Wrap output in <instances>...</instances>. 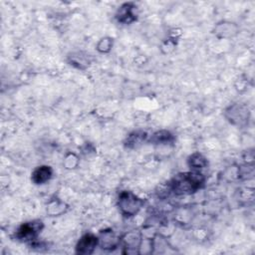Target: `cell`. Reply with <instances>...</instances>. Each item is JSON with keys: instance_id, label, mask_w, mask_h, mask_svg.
I'll use <instances>...</instances> for the list:
<instances>
[{"instance_id": "6da1fadb", "label": "cell", "mask_w": 255, "mask_h": 255, "mask_svg": "<svg viewBox=\"0 0 255 255\" xmlns=\"http://www.w3.org/2000/svg\"><path fill=\"white\" fill-rule=\"evenodd\" d=\"M205 177L200 171H186L174 175L168 183L170 191L175 195H189L204 185Z\"/></svg>"}, {"instance_id": "7a4b0ae2", "label": "cell", "mask_w": 255, "mask_h": 255, "mask_svg": "<svg viewBox=\"0 0 255 255\" xmlns=\"http://www.w3.org/2000/svg\"><path fill=\"white\" fill-rule=\"evenodd\" d=\"M144 204L143 199L136 196L131 191H122L118 197V207L120 212L126 217H131L138 213Z\"/></svg>"}, {"instance_id": "3957f363", "label": "cell", "mask_w": 255, "mask_h": 255, "mask_svg": "<svg viewBox=\"0 0 255 255\" xmlns=\"http://www.w3.org/2000/svg\"><path fill=\"white\" fill-rule=\"evenodd\" d=\"M44 225L41 220H33L22 223L15 232V238L21 242H33L41 233Z\"/></svg>"}, {"instance_id": "277c9868", "label": "cell", "mask_w": 255, "mask_h": 255, "mask_svg": "<svg viewBox=\"0 0 255 255\" xmlns=\"http://www.w3.org/2000/svg\"><path fill=\"white\" fill-rule=\"evenodd\" d=\"M224 116L231 125L243 127L247 125L249 121L250 111L244 104H233L225 110Z\"/></svg>"}, {"instance_id": "5b68a950", "label": "cell", "mask_w": 255, "mask_h": 255, "mask_svg": "<svg viewBox=\"0 0 255 255\" xmlns=\"http://www.w3.org/2000/svg\"><path fill=\"white\" fill-rule=\"evenodd\" d=\"M141 242L142 238L139 231L132 230L126 233L122 238V243L125 248L124 253H139Z\"/></svg>"}, {"instance_id": "8992f818", "label": "cell", "mask_w": 255, "mask_h": 255, "mask_svg": "<svg viewBox=\"0 0 255 255\" xmlns=\"http://www.w3.org/2000/svg\"><path fill=\"white\" fill-rule=\"evenodd\" d=\"M99 245V237L87 233L83 235L76 244V253L81 255H90L94 253L96 247Z\"/></svg>"}, {"instance_id": "52a82bcc", "label": "cell", "mask_w": 255, "mask_h": 255, "mask_svg": "<svg viewBox=\"0 0 255 255\" xmlns=\"http://www.w3.org/2000/svg\"><path fill=\"white\" fill-rule=\"evenodd\" d=\"M135 5L131 2L124 3L118 10L116 18L119 23L122 24H130L136 19L135 14Z\"/></svg>"}, {"instance_id": "ba28073f", "label": "cell", "mask_w": 255, "mask_h": 255, "mask_svg": "<svg viewBox=\"0 0 255 255\" xmlns=\"http://www.w3.org/2000/svg\"><path fill=\"white\" fill-rule=\"evenodd\" d=\"M213 33L218 38H231L238 33V26L229 21H221L214 27Z\"/></svg>"}, {"instance_id": "9c48e42d", "label": "cell", "mask_w": 255, "mask_h": 255, "mask_svg": "<svg viewBox=\"0 0 255 255\" xmlns=\"http://www.w3.org/2000/svg\"><path fill=\"white\" fill-rule=\"evenodd\" d=\"M99 245L105 250H113L117 248L120 243L119 238L115 235L113 230H103L100 232Z\"/></svg>"}, {"instance_id": "30bf717a", "label": "cell", "mask_w": 255, "mask_h": 255, "mask_svg": "<svg viewBox=\"0 0 255 255\" xmlns=\"http://www.w3.org/2000/svg\"><path fill=\"white\" fill-rule=\"evenodd\" d=\"M53 176V169L49 165H41L36 167L32 174H31V180L35 184H44L47 181H49Z\"/></svg>"}, {"instance_id": "8fae6325", "label": "cell", "mask_w": 255, "mask_h": 255, "mask_svg": "<svg viewBox=\"0 0 255 255\" xmlns=\"http://www.w3.org/2000/svg\"><path fill=\"white\" fill-rule=\"evenodd\" d=\"M68 62L77 69L85 70L91 64V57L84 52H73L68 56Z\"/></svg>"}, {"instance_id": "7c38bea8", "label": "cell", "mask_w": 255, "mask_h": 255, "mask_svg": "<svg viewBox=\"0 0 255 255\" xmlns=\"http://www.w3.org/2000/svg\"><path fill=\"white\" fill-rule=\"evenodd\" d=\"M147 134L143 130H134L130 132L126 140H125V146L128 149H133L141 145V143L146 139Z\"/></svg>"}, {"instance_id": "4fadbf2b", "label": "cell", "mask_w": 255, "mask_h": 255, "mask_svg": "<svg viewBox=\"0 0 255 255\" xmlns=\"http://www.w3.org/2000/svg\"><path fill=\"white\" fill-rule=\"evenodd\" d=\"M150 142L158 145H169L174 141V136L168 130H158L150 137Z\"/></svg>"}, {"instance_id": "5bb4252c", "label": "cell", "mask_w": 255, "mask_h": 255, "mask_svg": "<svg viewBox=\"0 0 255 255\" xmlns=\"http://www.w3.org/2000/svg\"><path fill=\"white\" fill-rule=\"evenodd\" d=\"M187 164L191 168V170L199 171V170H201V169H203L207 166L208 161L201 153L194 152L188 157Z\"/></svg>"}, {"instance_id": "9a60e30c", "label": "cell", "mask_w": 255, "mask_h": 255, "mask_svg": "<svg viewBox=\"0 0 255 255\" xmlns=\"http://www.w3.org/2000/svg\"><path fill=\"white\" fill-rule=\"evenodd\" d=\"M67 209V205L64 201L55 198L53 200H51L48 205H47V212L51 215V216H58L61 215L62 213H64Z\"/></svg>"}, {"instance_id": "2e32d148", "label": "cell", "mask_w": 255, "mask_h": 255, "mask_svg": "<svg viewBox=\"0 0 255 255\" xmlns=\"http://www.w3.org/2000/svg\"><path fill=\"white\" fill-rule=\"evenodd\" d=\"M113 44H114V39L111 37H104L102 39L99 40V42L97 43V50L98 52L102 53V54H106L109 53L112 48H113Z\"/></svg>"}, {"instance_id": "e0dca14e", "label": "cell", "mask_w": 255, "mask_h": 255, "mask_svg": "<svg viewBox=\"0 0 255 255\" xmlns=\"http://www.w3.org/2000/svg\"><path fill=\"white\" fill-rule=\"evenodd\" d=\"M79 161H80V158H79V156L76 153L69 152V153H67L65 155L63 164H64V166L67 169H74V168H76L78 166Z\"/></svg>"}, {"instance_id": "ac0fdd59", "label": "cell", "mask_w": 255, "mask_h": 255, "mask_svg": "<svg viewBox=\"0 0 255 255\" xmlns=\"http://www.w3.org/2000/svg\"><path fill=\"white\" fill-rule=\"evenodd\" d=\"M175 45L176 43L174 42V39H167L161 46V49H166L165 53H168L170 51H172L174 48H175Z\"/></svg>"}]
</instances>
